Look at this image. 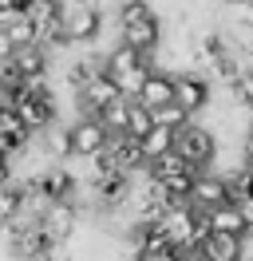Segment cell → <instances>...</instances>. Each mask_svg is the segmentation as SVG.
<instances>
[{
  "mask_svg": "<svg viewBox=\"0 0 253 261\" xmlns=\"http://www.w3.org/2000/svg\"><path fill=\"white\" fill-rule=\"evenodd\" d=\"M174 135H178V130L162 127V123H155V127L142 135L139 143H142V154H146V163H150V159H158V154H166V150L174 147Z\"/></svg>",
  "mask_w": 253,
  "mask_h": 261,
  "instance_id": "d6986e66",
  "label": "cell"
},
{
  "mask_svg": "<svg viewBox=\"0 0 253 261\" xmlns=\"http://www.w3.org/2000/svg\"><path fill=\"white\" fill-rule=\"evenodd\" d=\"M115 99H123V91H119V80L111 75V71H95L91 80L83 83V91H79L75 107L83 115H103L115 103Z\"/></svg>",
  "mask_w": 253,
  "mask_h": 261,
  "instance_id": "5b68a950",
  "label": "cell"
},
{
  "mask_svg": "<svg viewBox=\"0 0 253 261\" xmlns=\"http://www.w3.org/2000/svg\"><path fill=\"white\" fill-rule=\"evenodd\" d=\"M0 115H4V107H0Z\"/></svg>",
  "mask_w": 253,
  "mask_h": 261,
  "instance_id": "83f0119b",
  "label": "cell"
},
{
  "mask_svg": "<svg viewBox=\"0 0 253 261\" xmlns=\"http://www.w3.org/2000/svg\"><path fill=\"white\" fill-rule=\"evenodd\" d=\"M174 103H182L190 115H202L206 107H214V83L206 80V71H178L174 75Z\"/></svg>",
  "mask_w": 253,
  "mask_h": 261,
  "instance_id": "277c9868",
  "label": "cell"
},
{
  "mask_svg": "<svg viewBox=\"0 0 253 261\" xmlns=\"http://www.w3.org/2000/svg\"><path fill=\"white\" fill-rule=\"evenodd\" d=\"M12 51H16V44L8 40V32L0 28V64H4V60H12Z\"/></svg>",
  "mask_w": 253,
  "mask_h": 261,
  "instance_id": "484cf974",
  "label": "cell"
},
{
  "mask_svg": "<svg viewBox=\"0 0 253 261\" xmlns=\"http://www.w3.org/2000/svg\"><path fill=\"white\" fill-rule=\"evenodd\" d=\"M36 147L44 150L52 163H63V159H75V147H71V123H47L40 135H36Z\"/></svg>",
  "mask_w": 253,
  "mask_h": 261,
  "instance_id": "30bf717a",
  "label": "cell"
},
{
  "mask_svg": "<svg viewBox=\"0 0 253 261\" xmlns=\"http://www.w3.org/2000/svg\"><path fill=\"white\" fill-rule=\"evenodd\" d=\"M139 103H146V107L174 103V71H166V67H150V71H146V83H142Z\"/></svg>",
  "mask_w": 253,
  "mask_h": 261,
  "instance_id": "9a60e30c",
  "label": "cell"
},
{
  "mask_svg": "<svg viewBox=\"0 0 253 261\" xmlns=\"http://www.w3.org/2000/svg\"><path fill=\"white\" fill-rule=\"evenodd\" d=\"M241 159H245V163H253V123H249V130L241 135Z\"/></svg>",
  "mask_w": 253,
  "mask_h": 261,
  "instance_id": "d4e9b609",
  "label": "cell"
},
{
  "mask_svg": "<svg viewBox=\"0 0 253 261\" xmlns=\"http://www.w3.org/2000/svg\"><path fill=\"white\" fill-rule=\"evenodd\" d=\"M150 127H155V107H146V103H139V99H131V115H127V135L142 139V135H146Z\"/></svg>",
  "mask_w": 253,
  "mask_h": 261,
  "instance_id": "ffe728a7",
  "label": "cell"
},
{
  "mask_svg": "<svg viewBox=\"0 0 253 261\" xmlns=\"http://www.w3.org/2000/svg\"><path fill=\"white\" fill-rule=\"evenodd\" d=\"M174 150H178L194 170H210L214 159H218V150H221V139L214 135V127H206V123H186V127L174 135Z\"/></svg>",
  "mask_w": 253,
  "mask_h": 261,
  "instance_id": "7a4b0ae2",
  "label": "cell"
},
{
  "mask_svg": "<svg viewBox=\"0 0 253 261\" xmlns=\"http://www.w3.org/2000/svg\"><path fill=\"white\" fill-rule=\"evenodd\" d=\"M56 12H60L63 28H67V40L71 44H95L99 32H103V12L95 0H56Z\"/></svg>",
  "mask_w": 253,
  "mask_h": 261,
  "instance_id": "6da1fadb",
  "label": "cell"
},
{
  "mask_svg": "<svg viewBox=\"0 0 253 261\" xmlns=\"http://www.w3.org/2000/svg\"><path fill=\"white\" fill-rule=\"evenodd\" d=\"M198 210H210V206H221V202H234V186L221 170H198V182H194V198H190Z\"/></svg>",
  "mask_w": 253,
  "mask_h": 261,
  "instance_id": "52a82bcc",
  "label": "cell"
},
{
  "mask_svg": "<svg viewBox=\"0 0 253 261\" xmlns=\"http://www.w3.org/2000/svg\"><path fill=\"white\" fill-rule=\"evenodd\" d=\"M32 143H36V135L20 123V115H16V111H4V115H0V147L8 150L12 159H20Z\"/></svg>",
  "mask_w": 253,
  "mask_h": 261,
  "instance_id": "5bb4252c",
  "label": "cell"
},
{
  "mask_svg": "<svg viewBox=\"0 0 253 261\" xmlns=\"http://www.w3.org/2000/svg\"><path fill=\"white\" fill-rule=\"evenodd\" d=\"M16 115H20V123H24L32 135H40L47 123L60 119V115H56V99H40V95H28V91H20V99H16Z\"/></svg>",
  "mask_w": 253,
  "mask_h": 261,
  "instance_id": "9c48e42d",
  "label": "cell"
},
{
  "mask_svg": "<svg viewBox=\"0 0 253 261\" xmlns=\"http://www.w3.org/2000/svg\"><path fill=\"white\" fill-rule=\"evenodd\" d=\"M230 91H234V99L241 103V107H253V60L237 71V80L230 83Z\"/></svg>",
  "mask_w": 253,
  "mask_h": 261,
  "instance_id": "603a6c76",
  "label": "cell"
},
{
  "mask_svg": "<svg viewBox=\"0 0 253 261\" xmlns=\"http://www.w3.org/2000/svg\"><path fill=\"white\" fill-rule=\"evenodd\" d=\"M182 170H190V163L170 147L166 154H158V159H150V163H146V178L166 182V178H174V174H182Z\"/></svg>",
  "mask_w": 253,
  "mask_h": 261,
  "instance_id": "ac0fdd59",
  "label": "cell"
},
{
  "mask_svg": "<svg viewBox=\"0 0 253 261\" xmlns=\"http://www.w3.org/2000/svg\"><path fill=\"white\" fill-rule=\"evenodd\" d=\"M107 150L111 159H115V166L119 170H127V174H139L142 166H146V154H142V143L135 139V135H111L107 139Z\"/></svg>",
  "mask_w": 253,
  "mask_h": 261,
  "instance_id": "8fae6325",
  "label": "cell"
},
{
  "mask_svg": "<svg viewBox=\"0 0 253 261\" xmlns=\"http://www.w3.org/2000/svg\"><path fill=\"white\" fill-rule=\"evenodd\" d=\"M206 218H210V229H218V233H249V218H245V210H241V202H221V206H210L206 210Z\"/></svg>",
  "mask_w": 253,
  "mask_h": 261,
  "instance_id": "7c38bea8",
  "label": "cell"
},
{
  "mask_svg": "<svg viewBox=\"0 0 253 261\" xmlns=\"http://www.w3.org/2000/svg\"><path fill=\"white\" fill-rule=\"evenodd\" d=\"M12 64L24 80L44 75V71H52V48H47V44H24V48L12 51Z\"/></svg>",
  "mask_w": 253,
  "mask_h": 261,
  "instance_id": "2e32d148",
  "label": "cell"
},
{
  "mask_svg": "<svg viewBox=\"0 0 253 261\" xmlns=\"http://www.w3.org/2000/svg\"><path fill=\"white\" fill-rule=\"evenodd\" d=\"M150 71L155 67V51H139L131 48V44H115V48L107 51V71L111 75H127V71Z\"/></svg>",
  "mask_w": 253,
  "mask_h": 261,
  "instance_id": "4fadbf2b",
  "label": "cell"
},
{
  "mask_svg": "<svg viewBox=\"0 0 253 261\" xmlns=\"http://www.w3.org/2000/svg\"><path fill=\"white\" fill-rule=\"evenodd\" d=\"M115 80H119V91H123V99H139V95H142V83H146V67H142V71L115 75Z\"/></svg>",
  "mask_w": 253,
  "mask_h": 261,
  "instance_id": "cb8c5ba5",
  "label": "cell"
},
{
  "mask_svg": "<svg viewBox=\"0 0 253 261\" xmlns=\"http://www.w3.org/2000/svg\"><path fill=\"white\" fill-rule=\"evenodd\" d=\"M111 130L103 127L99 115H79L71 123V147H75V159H95L99 150H107Z\"/></svg>",
  "mask_w": 253,
  "mask_h": 261,
  "instance_id": "8992f818",
  "label": "cell"
},
{
  "mask_svg": "<svg viewBox=\"0 0 253 261\" xmlns=\"http://www.w3.org/2000/svg\"><path fill=\"white\" fill-rule=\"evenodd\" d=\"M194 119V115L182 107V103H162V107H155V123H162V127H170V130H182Z\"/></svg>",
  "mask_w": 253,
  "mask_h": 261,
  "instance_id": "44dd1931",
  "label": "cell"
},
{
  "mask_svg": "<svg viewBox=\"0 0 253 261\" xmlns=\"http://www.w3.org/2000/svg\"><path fill=\"white\" fill-rule=\"evenodd\" d=\"M241 249H245V238L241 233H210L202 245V261H241Z\"/></svg>",
  "mask_w": 253,
  "mask_h": 261,
  "instance_id": "e0dca14e",
  "label": "cell"
},
{
  "mask_svg": "<svg viewBox=\"0 0 253 261\" xmlns=\"http://www.w3.org/2000/svg\"><path fill=\"white\" fill-rule=\"evenodd\" d=\"M249 123H253V107H249Z\"/></svg>",
  "mask_w": 253,
  "mask_h": 261,
  "instance_id": "4316f807",
  "label": "cell"
},
{
  "mask_svg": "<svg viewBox=\"0 0 253 261\" xmlns=\"http://www.w3.org/2000/svg\"><path fill=\"white\" fill-rule=\"evenodd\" d=\"M127 115H131V99H115L99 119H103V127H107L111 135H123L127 130Z\"/></svg>",
  "mask_w": 253,
  "mask_h": 261,
  "instance_id": "7402d4cb",
  "label": "cell"
},
{
  "mask_svg": "<svg viewBox=\"0 0 253 261\" xmlns=\"http://www.w3.org/2000/svg\"><path fill=\"white\" fill-rule=\"evenodd\" d=\"M119 36H123V44H131L139 51H158L162 48V20H158V12L139 16L131 24H119Z\"/></svg>",
  "mask_w": 253,
  "mask_h": 261,
  "instance_id": "ba28073f",
  "label": "cell"
},
{
  "mask_svg": "<svg viewBox=\"0 0 253 261\" xmlns=\"http://www.w3.org/2000/svg\"><path fill=\"white\" fill-rule=\"evenodd\" d=\"M79 222H83V210H79V202H71V198H56L44 210V218H40V226H44L52 245H67L79 233Z\"/></svg>",
  "mask_w": 253,
  "mask_h": 261,
  "instance_id": "3957f363",
  "label": "cell"
}]
</instances>
